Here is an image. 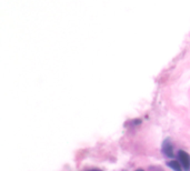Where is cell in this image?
Wrapping results in <instances>:
<instances>
[{"label":"cell","mask_w":190,"mask_h":171,"mask_svg":"<svg viewBox=\"0 0 190 171\" xmlns=\"http://www.w3.org/2000/svg\"><path fill=\"white\" fill-rule=\"evenodd\" d=\"M178 158L179 161L181 163V166L183 167V169L186 170H189L190 169V155L187 153L183 150H179L178 151Z\"/></svg>","instance_id":"1"},{"label":"cell","mask_w":190,"mask_h":171,"mask_svg":"<svg viewBox=\"0 0 190 171\" xmlns=\"http://www.w3.org/2000/svg\"><path fill=\"white\" fill-rule=\"evenodd\" d=\"M136 171H145V170H142V169H138V170H136Z\"/></svg>","instance_id":"4"},{"label":"cell","mask_w":190,"mask_h":171,"mask_svg":"<svg viewBox=\"0 0 190 171\" xmlns=\"http://www.w3.org/2000/svg\"><path fill=\"white\" fill-rule=\"evenodd\" d=\"M93 171H98V170H93Z\"/></svg>","instance_id":"5"},{"label":"cell","mask_w":190,"mask_h":171,"mask_svg":"<svg viewBox=\"0 0 190 171\" xmlns=\"http://www.w3.org/2000/svg\"><path fill=\"white\" fill-rule=\"evenodd\" d=\"M162 152L169 157V158H172L174 157V149H172V146L169 141V139L165 140L164 145H162Z\"/></svg>","instance_id":"2"},{"label":"cell","mask_w":190,"mask_h":171,"mask_svg":"<svg viewBox=\"0 0 190 171\" xmlns=\"http://www.w3.org/2000/svg\"><path fill=\"white\" fill-rule=\"evenodd\" d=\"M168 166L170 167V168H171L172 170H174V171H182V166H181V163L178 162V161H176V160L170 161V162L168 163Z\"/></svg>","instance_id":"3"}]
</instances>
